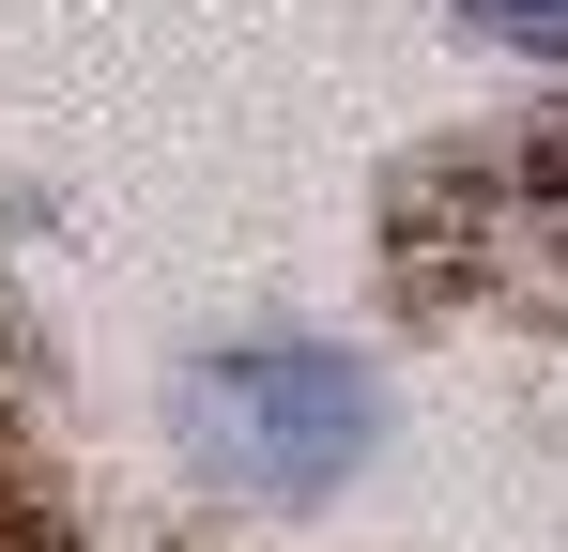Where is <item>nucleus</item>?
I'll list each match as a JSON object with an SVG mask.
<instances>
[{"mask_svg":"<svg viewBox=\"0 0 568 552\" xmlns=\"http://www.w3.org/2000/svg\"><path fill=\"white\" fill-rule=\"evenodd\" d=\"M491 47H523V62H568V0H462Z\"/></svg>","mask_w":568,"mask_h":552,"instance_id":"nucleus-2","label":"nucleus"},{"mask_svg":"<svg viewBox=\"0 0 568 552\" xmlns=\"http://www.w3.org/2000/svg\"><path fill=\"white\" fill-rule=\"evenodd\" d=\"M200 446L215 476H246V491H323L338 460L369 446V368L323 354V338H246V354L200 368Z\"/></svg>","mask_w":568,"mask_h":552,"instance_id":"nucleus-1","label":"nucleus"}]
</instances>
